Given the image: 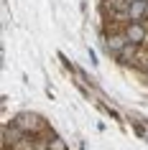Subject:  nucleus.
Returning <instances> with one entry per match:
<instances>
[{
    "instance_id": "obj_1",
    "label": "nucleus",
    "mask_w": 148,
    "mask_h": 150,
    "mask_svg": "<svg viewBox=\"0 0 148 150\" xmlns=\"http://www.w3.org/2000/svg\"><path fill=\"white\" fill-rule=\"evenodd\" d=\"M13 125L21 130V132H36L39 127H44V120L39 115H31V112H26V115H18L13 120Z\"/></svg>"
},
{
    "instance_id": "obj_2",
    "label": "nucleus",
    "mask_w": 148,
    "mask_h": 150,
    "mask_svg": "<svg viewBox=\"0 0 148 150\" xmlns=\"http://www.w3.org/2000/svg\"><path fill=\"white\" fill-rule=\"evenodd\" d=\"M123 33H125V38H128V43H133V46H140L146 41V36H148L146 23H128Z\"/></svg>"
},
{
    "instance_id": "obj_3",
    "label": "nucleus",
    "mask_w": 148,
    "mask_h": 150,
    "mask_svg": "<svg viewBox=\"0 0 148 150\" xmlns=\"http://www.w3.org/2000/svg\"><path fill=\"white\" fill-rule=\"evenodd\" d=\"M148 16V0H135L130 3V8H128V23H143V18Z\"/></svg>"
},
{
    "instance_id": "obj_4",
    "label": "nucleus",
    "mask_w": 148,
    "mask_h": 150,
    "mask_svg": "<svg viewBox=\"0 0 148 150\" xmlns=\"http://www.w3.org/2000/svg\"><path fill=\"white\" fill-rule=\"evenodd\" d=\"M105 46H107L110 54H120L125 46H128V38H125V33L123 31H117V33H105Z\"/></svg>"
},
{
    "instance_id": "obj_5",
    "label": "nucleus",
    "mask_w": 148,
    "mask_h": 150,
    "mask_svg": "<svg viewBox=\"0 0 148 150\" xmlns=\"http://www.w3.org/2000/svg\"><path fill=\"white\" fill-rule=\"evenodd\" d=\"M49 148H51V150H69V148H66V142H64L61 137H51Z\"/></svg>"
},
{
    "instance_id": "obj_6",
    "label": "nucleus",
    "mask_w": 148,
    "mask_h": 150,
    "mask_svg": "<svg viewBox=\"0 0 148 150\" xmlns=\"http://www.w3.org/2000/svg\"><path fill=\"white\" fill-rule=\"evenodd\" d=\"M130 3H135V0H130Z\"/></svg>"
}]
</instances>
